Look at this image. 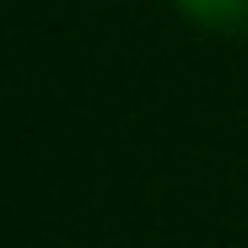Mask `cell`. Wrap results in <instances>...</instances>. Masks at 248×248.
Here are the masks:
<instances>
[{
	"instance_id": "1",
	"label": "cell",
	"mask_w": 248,
	"mask_h": 248,
	"mask_svg": "<svg viewBox=\"0 0 248 248\" xmlns=\"http://www.w3.org/2000/svg\"><path fill=\"white\" fill-rule=\"evenodd\" d=\"M178 6L216 32H248V0H178Z\"/></svg>"
}]
</instances>
